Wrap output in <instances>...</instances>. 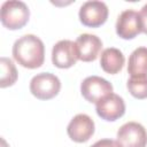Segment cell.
I'll return each instance as SVG.
<instances>
[{
    "instance_id": "6da1fadb",
    "label": "cell",
    "mask_w": 147,
    "mask_h": 147,
    "mask_svg": "<svg viewBox=\"0 0 147 147\" xmlns=\"http://www.w3.org/2000/svg\"><path fill=\"white\" fill-rule=\"evenodd\" d=\"M13 56L20 65L28 69H37L45 61L44 42L34 34H24L14 42Z\"/></svg>"
},
{
    "instance_id": "7a4b0ae2",
    "label": "cell",
    "mask_w": 147,
    "mask_h": 147,
    "mask_svg": "<svg viewBox=\"0 0 147 147\" xmlns=\"http://www.w3.org/2000/svg\"><path fill=\"white\" fill-rule=\"evenodd\" d=\"M30 17L29 7L23 1H5L0 9V20L8 30H18L23 28Z\"/></svg>"
},
{
    "instance_id": "3957f363",
    "label": "cell",
    "mask_w": 147,
    "mask_h": 147,
    "mask_svg": "<svg viewBox=\"0 0 147 147\" xmlns=\"http://www.w3.org/2000/svg\"><path fill=\"white\" fill-rule=\"evenodd\" d=\"M61 82L57 76L51 72H40L32 77L30 82V92L39 100H49L59 94Z\"/></svg>"
},
{
    "instance_id": "277c9868",
    "label": "cell",
    "mask_w": 147,
    "mask_h": 147,
    "mask_svg": "<svg viewBox=\"0 0 147 147\" xmlns=\"http://www.w3.org/2000/svg\"><path fill=\"white\" fill-rule=\"evenodd\" d=\"M108 7L103 1H86L79 8V21L88 28H99L108 18Z\"/></svg>"
},
{
    "instance_id": "5b68a950",
    "label": "cell",
    "mask_w": 147,
    "mask_h": 147,
    "mask_svg": "<svg viewBox=\"0 0 147 147\" xmlns=\"http://www.w3.org/2000/svg\"><path fill=\"white\" fill-rule=\"evenodd\" d=\"M117 141L122 147H146L147 131L140 123L127 122L118 129Z\"/></svg>"
},
{
    "instance_id": "8992f818",
    "label": "cell",
    "mask_w": 147,
    "mask_h": 147,
    "mask_svg": "<svg viewBox=\"0 0 147 147\" xmlns=\"http://www.w3.org/2000/svg\"><path fill=\"white\" fill-rule=\"evenodd\" d=\"M80 93L88 102L96 103L105 96L113 93V85L102 77L90 76L82 82Z\"/></svg>"
},
{
    "instance_id": "52a82bcc",
    "label": "cell",
    "mask_w": 147,
    "mask_h": 147,
    "mask_svg": "<svg viewBox=\"0 0 147 147\" xmlns=\"http://www.w3.org/2000/svg\"><path fill=\"white\" fill-rule=\"evenodd\" d=\"M78 53L76 44L71 40L64 39L57 41L52 49V62L56 68L68 69L78 61Z\"/></svg>"
},
{
    "instance_id": "ba28073f",
    "label": "cell",
    "mask_w": 147,
    "mask_h": 147,
    "mask_svg": "<svg viewBox=\"0 0 147 147\" xmlns=\"http://www.w3.org/2000/svg\"><path fill=\"white\" fill-rule=\"evenodd\" d=\"M95 110L102 119L114 122L125 114V102L122 96L111 93L95 103Z\"/></svg>"
},
{
    "instance_id": "9c48e42d",
    "label": "cell",
    "mask_w": 147,
    "mask_h": 147,
    "mask_svg": "<svg viewBox=\"0 0 147 147\" xmlns=\"http://www.w3.org/2000/svg\"><path fill=\"white\" fill-rule=\"evenodd\" d=\"M94 122L86 114L74 116L67 127L69 138L75 142H86L94 134Z\"/></svg>"
},
{
    "instance_id": "30bf717a",
    "label": "cell",
    "mask_w": 147,
    "mask_h": 147,
    "mask_svg": "<svg viewBox=\"0 0 147 147\" xmlns=\"http://www.w3.org/2000/svg\"><path fill=\"white\" fill-rule=\"evenodd\" d=\"M116 33L119 38L129 40L136 38L141 32L139 13L133 9L123 10L116 21Z\"/></svg>"
},
{
    "instance_id": "8fae6325",
    "label": "cell",
    "mask_w": 147,
    "mask_h": 147,
    "mask_svg": "<svg viewBox=\"0 0 147 147\" xmlns=\"http://www.w3.org/2000/svg\"><path fill=\"white\" fill-rule=\"evenodd\" d=\"M78 53V59L83 62L95 61L102 48V40L91 33L79 34L75 41Z\"/></svg>"
},
{
    "instance_id": "7c38bea8",
    "label": "cell",
    "mask_w": 147,
    "mask_h": 147,
    "mask_svg": "<svg viewBox=\"0 0 147 147\" xmlns=\"http://www.w3.org/2000/svg\"><path fill=\"white\" fill-rule=\"evenodd\" d=\"M125 63V57L123 53L115 47H109L102 51L100 57V65L102 70L109 75L118 74Z\"/></svg>"
},
{
    "instance_id": "4fadbf2b",
    "label": "cell",
    "mask_w": 147,
    "mask_h": 147,
    "mask_svg": "<svg viewBox=\"0 0 147 147\" xmlns=\"http://www.w3.org/2000/svg\"><path fill=\"white\" fill-rule=\"evenodd\" d=\"M127 72L131 77L147 76V47H138L131 53Z\"/></svg>"
},
{
    "instance_id": "5bb4252c",
    "label": "cell",
    "mask_w": 147,
    "mask_h": 147,
    "mask_svg": "<svg viewBox=\"0 0 147 147\" xmlns=\"http://www.w3.org/2000/svg\"><path fill=\"white\" fill-rule=\"evenodd\" d=\"M0 65H1L0 87L5 88V87L14 85L17 80V70H16L14 62L8 57L2 56L0 60Z\"/></svg>"
},
{
    "instance_id": "9a60e30c",
    "label": "cell",
    "mask_w": 147,
    "mask_h": 147,
    "mask_svg": "<svg viewBox=\"0 0 147 147\" xmlns=\"http://www.w3.org/2000/svg\"><path fill=\"white\" fill-rule=\"evenodd\" d=\"M126 87L133 98L139 100L147 99V76L130 77Z\"/></svg>"
},
{
    "instance_id": "2e32d148",
    "label": "cell",
    "mask_w": 147,
    "mask_h": 147,
    "mask_svg": "<svg viewBox=\"0 0 147 147\" xmlns=\"http://www.w3.org/2000/svg\"><path fill=\"white\" fill-rule=\"evenodd\" d=\"M91 147H122L117 140L113 139H101L94 142Z\"/></svg>"
},
{
    "instance_id": "e0dca14e",
    "label": "cell",
    "mask_w": 147,
    "mask_h": 147,
    "mask_svg": "<svg viewBox=\"0 0 147 147\" xmlns=\"http://www.w3.org/2000/svg\"><path fill=\"white\" fill-rule=\"evenodd\" d=\"M139 18H140L141 32H144V33L147 34V3L139 11Z\"/></svg>"
},
{
    "instance_id": "ac0fdd59",
    "label": "cell",
    "mask_w": 147,
    "mask_h": 147,
    "mask_svg": "<svg viewBox=\"0 0 147 147\" xmlns=\"http://www.w3.org/2000/svg\"><path fill=\"white\" fill-rule=\"evenodd\" d=\"M1 147H8V146H7V142H6V140H5L3 138L1 139Z\"/></svg>"
}]
</instances>
